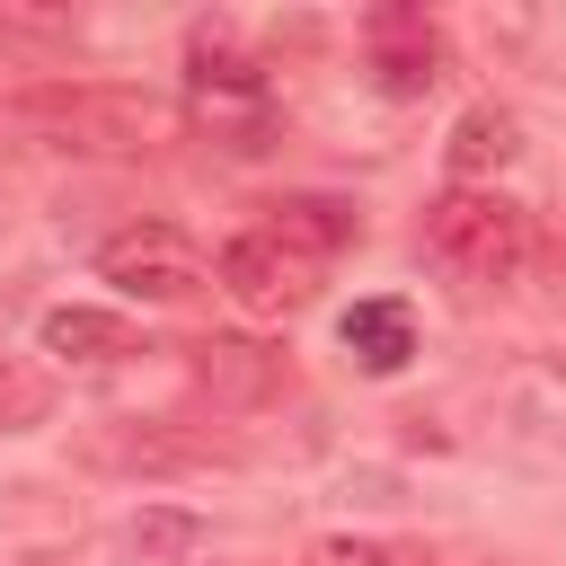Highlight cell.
Segmentation results:
<instances>
[{"instance_id": "cell-5", "label": "cell", "mask_w": 566, "mask_h": 566, "mask_svg": "<svg viewBox=\"0 0 566 566\" xmlns=\"http://www.w3.org/2000/svg\"><path fill=\"white\" fill-rule=\"evenodd\" d=\"M80 460H88V469H115V478H168V469H203V460H221V451H212L203 433H186V424L106 416V424L80 433Z\"/></svg>"}, {"instance_id": "cell-8", "label": "cell", "mask_w": 566, "mask_h": 566, "mask_svg": "<svg viewBox=\"0 0 566 566\" xmlns=\"http://www.w3.org/2000/svg\"><path fill=\"white\" fill-rule=\"evenodd\" d=\"M513 150H522L513 106H469V115L451 124V186H495V177L513 168Z\"/></svg>"}, {"instance_id": "cell-4", "label": "cell", "mask_w": 566, "mask_h": 566, "mask_svg": "<svg viewBox=\"0 0 566 566\" xmlns=\"http://www.w3.org/2000/svg\"><path fill=\"white\" fill-rule=\"evenodd\" d=\"M212 274H221V292H230L239 310H265V318H274V310H301V301L318 292V256L283 248L265 221H256V230H239V239L221 248V265H212Z\"/></svg>"}, {"instance_id": "cell-1", "label": "cell", "mask_w": 566, "mask_h": 566, "mask_svg": "<svg viewBox=\"0 0 566 566\" xmlns=\"http://www.w3.org/2000/svg\"><path fill=\"white\" fill-rule=\"evenodd\" d=\"M424 256H433L451 283L495 292V283H513L522 256H531V212H522L513 195H495V186H442V195L424 203Z\"/></svg>"}, {"instance_id": "cell-2", "label": "cell", "mask_w": 566, "mask_h": 566, "mask_svg": "<svg viewBox=\"0 0 566 566\" xmlns=\"http://www.w3.org/2000/svg\"><path fill=\"white\" fill-rule=\"evenodd\" d=\"M9 115H18L27 133H44L53 150H97V159L142 150V142L159 133V115H150L142 97H124V88H88V80H71V88H27Z\"/></svg>"}, {"instance_id": "cell-14", "label": "cell", "mask_w": 566, "mask_h": 566, "mask_svg": "<svg viewBox=\"0 0 566 566\" xmlns=\"http://www.w3.org/2000/svg\"><path fill=\"white\" fill-rule=\"evenodd\" d=\"M195 548V522L186 513H142L133 531H124V557L133 566H159V557H186Z\"/></svg>"}, {"instance_id": "cell-16", "label": "cell", "mask_w": 566, "mask_h": 566, "mask_svg": "<svg viewBox=\"0 0 566 566\" xmlns=\"http://www.w3.org/2000/svg\"><path fill=\"white\" fill-rule=\"evenodd\" d=\"M310 566H407L398 548H380V539H327Z\"/></svg>"}, {"instance_id": "cell-10", "label": "cell", "mask_w": 566, "mask_h": 566, "mask_svg": "<svg viewBox=\"0 0 566 566\" xmlns=\"http://www.w3.org/2000/svg\"><path fill=\"white\" fill-rule=\"evenodd\" d=\"M336 336H345V354L363 363V371H407V354H416V318H407V301H354L345 318H336Z\"/></svg>"}, {"instance_id": "cell-7", "label": "cell", "mask_w": 566, "mask_h": 566, "mask_svg": "<svg viewBox=\"0 0 566 566\" xmlns=\"http://www.w3.org/2000/svg\"><path fill=\"white\" fill-rule=\"evenodd\" d=\"M371 44H380V88H389V97H424V88L442 80V44H433L424 18L389 9V18H371Z\"/></svg>"}, {"instance_id": "cell-12", "label": "cell", "mask_w": 566, "mask_h": 566, "mask_svg": "<svg viewBox=\"0 0 566 566\" xmlns=\"http://www.w3.org/2000/svg\"><path fill=\"white\" fill-rule=\"evenodd\" d=\"M186 62H195V71H186L195 88H230V97H256V88H265V71H256V62L230 44V27H195Z\"/></svg>"}, {"instance_id": "cell-6", "label": "cell", "mask_w": 566, "mask_h": 566, "mask_svg": "<svg viewBox=\"0 0 566 566\" xmlns=\"http://www.w3.org/2000/svg\"><path fill=\"white\" fill-rule=\"evenodd\" d=\"M186 371L221 416H248V407H265L283 389V354L256 345V336H203V345H186Z\"/></svg>"}, {"instance_id": "cell-9", "label": "cell", "mask_w": 566, "mask_h": 566, "mask_svg": "<svg viewBox=\"0 0 566 566\" xmlns=\"http://www.w3.org/2000/svg\"><path fill=\"white\" fill-rule=\"evenodd\" d=\"M44 354H62V363H124L142 336H133V318H115V310H88V301H62V310H44Z\"/></svg>"}, {"instance_id": "cell-13", "label": "cell", "mask_w": 566, "mask_h": 566, "mask_svg": "<svg viewBox=\"0 0 566 566\" xmlns=\"http://www.w3.org/2000/svg\"><path fill=\"white\" fill-rule=\"evenodd\" d=\"M44 416H53V371L0 354V433H35Z\"/></svg>"}, {"instance_id": "cell-15", "label": "cell", "mask_w": 566, "mask_h": 566, "mask_svg": "<svg viewBox=\"0 0 566 566\" xmlns=\"http://www.w3.org/2000/svg\"><path fill=\"white\" fill-rule=\"evenodd\" d=\"M80 35V18H62V9H0V44H71Z\"/></svg>"}, {"instance_id": "cell-3", "label": "cell", "mask_w": 566, "mask_h": 566, "mask_svg": "<svg viewBox=\"0 0 566 566\" xmlns=\"http://www.w3.org/2000/svg\"><path fill=\"white\" fill-rule=\"evenodd\" d=\"M97 283H115L124 301H195V292L212 283V265H203V248H195L186 230L133 221V230L97 239Z\"/></svg>"}, {"instance_id": "cell-11", "label": "cell", "mask_w": 566, "mask_h": 566, "mask_svg": "<svg viewBox=\"0 0 566 566\" xmlns=\"http://www.w3.org/2000/svg\"><path fill=\"white\" fill-rule=\"evenodd\" d=\"M283 248H301V256H336L345 239H354V203H336V195H292V203H274V221H265Z\"/></svg>"}]
</instances>
